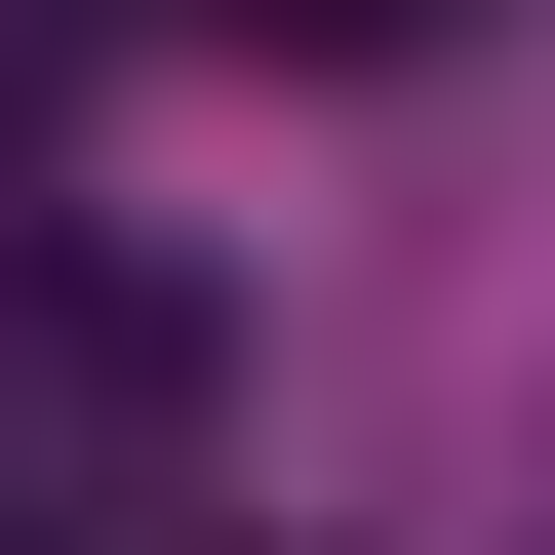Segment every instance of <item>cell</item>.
Segmentation results:
<instances>
[{
    "mask_svg": "<svg viewBox=\"0 0 555 555\" xmlns=\"http://www.w3.org/2000/svg\"><path fill=\"white\" fill-rule=\"evenodd\" d=\"M198 397H238V358H198V278L0 198V516H159V476H198Z\"/></svg>",
    "mask_w": 555,
    "mask_h": 555,
    "instance_id": "6da1fadb",
    "label": "cell"
}]
</instances>
